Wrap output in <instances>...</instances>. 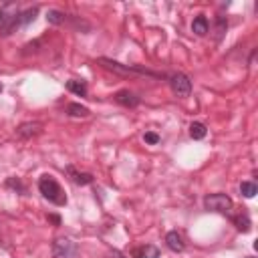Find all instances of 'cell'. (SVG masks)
Instances as JSON below:
<instances>
[{"label":"cell","instance_id":"obj_6","mask_svg":"<svg viewBox=\"0 0 258 258\" xmlns=\"http://www.w3.org/2000/svg\"><path fill=\"white\" fill-rule=\"evenodd\" d=\"M168 83H170V87H172V91H174V95L176 97H190V93H192V81H190V77L188 75H184V73H172L170 77H168Z\"/></svg>","mask_w":258,"mask_h":258},{"label":"cell","instance_id":"obj_4","mask_svg":"<svg viewBox=\"0 0 258 258\" xmlns=\"http://www.w3.org/2000/svg\"><path fill=\"white\" fill-rule=\"evenodd\" d=\"M204 208L208 212H220V214H230L234 208V202L226 194H208L204 198Z\"/></svg>","mask_w":258,"mask_h":258},{"label":"cell","instance_id":"obj_15","mask_svg":"<svg viewBox=\"0 0 258 258\" xmlns=\"http://www.w3.org/2000/svg\"><path fill=\"white\" fill-rule=\"evenodd\" d=\"M67 115H71V117H89L91 111H89V107L81 105V103H69L67 105Z\"/></svg>","mask_w":258,"mask_h":258},{"label":"cell","instance_id":"obj_26","mask_svg":"<svg viewBox=\"0 0 258 258\" xmlns=\"http://www.w3.org/2000/svg\"><path fill=\"white\" fill-rule=\"evenodd\" d=\"M248 258H254V256H248Z\"/></svg>","mask_w":258,"mask_h":258},{"label":"cell","instance_id":"obj_5","mask_svg":"<svg viewBox=\"0 0 258 258\" xmlns=\"http://www.w3.org/2000/svg\"><path fill=\"white\" fill-rule=\"evenodd\" d=\"M50 258H79V244L71 238H57L50 246Z\"/></svg>","mask_w":258,"mask_h":258},{"label":"cell","instance_id":"obj_7","mask_svg":"<svg viewBox=\"0 0 258 258\" xmlns=\"http://www.w3.org/2000/svg\"><path fill=\"white\" fill-rule=\"evenodd\" d=\"M113 99L119 103V105H123V107H127V109H135L139 103H141V99L133 93V91H129V89H121V91H117L115 95H113Z\"/></svg>","mask_w":258,"mask_h":258},{"label":"cell","instance_id":"obj_11","mask_svg":"<svg viewBox=\"0 0 258 258\" xmlns=\"http://www.w3.org/2000/svg\"><path fill=\"white\" fill-rule=\"evenodd\" d=\"M67 174L71 176V180L77 186H89V184H93V174H89V172H75V168L69 166L67 168Z\"/></svg>","mask_w":258,"mask_h":258},{"label":"cell","instance_id":"obj_18","mask_svg":"<svg viewBox=\"0 0 258 258\" xmlns=\"http://www.w3.org/2000/svg\"><path fill=\"white\" fill-rule=\"evenodd\" d=\"M206 133H208V129H206V125H204V123L194 121V123L190 125V137H192V139H204V137H206Z\"/></svg>","mask_w":258,"mask_h":258},{"label":"cell","instance_id":"obj_23","mask_svg":"<svg viewBox=\"0 0 258 258\" xmlns=\"http://www.w3.org/2000/svg\"><path fill=\"white\" fill-rule=\"evenodd\" d=\"M109 256H111V258H125V256H123L119 250H111V252H109Z\"/></svg>","mask_w":258,"mask_h":258},{"label":"cell","instance_id":"obj_25","mask_svg":"<svg viewBox=\"0 0 258 258\" xmlns=\"http://www.w3.org/2000/svg\"><path fill=\"white\" fill-rule=\"evenodd\" d=\"M0 93H2V83H0Z\"/></svg>","mask_w":258,"mask_h":258},{"label":"cell","instance_id":"obj_14","mask_svg":"<svg viewBox=\"0 0 258 258\" xmlns=\"http://www.w3.org/2000/svg\"><path fill=\"white\" fill-rule=\"evenodd\" d=\"M67 18H69V14H65V12L57 10V8H53V10L46 12V22L55 24V26H63V24L67 22Z\"/></svg>","mask_w":258,"mask_h":258},{"label":"cell","instance_id":"obj_12","mask_svg":"<svg viewBox=\"0 0 258 258\" xmlns=\"http://www.w3.org/2000/svg\"><path fill=\"white\" fill-rule=\"evenodd\" d=\"M166 244H168V248H170L172 252H184V248H186L184 238H182L176 230H172V232L166 234Z\"/></svg>","mask_w":258,"mask_h":258},{"label":"cell","instance_id":"obj_16","mask_svg":"<svg viewBox=\"0 0 258 258\" xmlns=\"http://www.w3.org/2000/svg\"><path fill=\"white\" fill-rule=\"evenodd\" d=\"M232 222H234L236 230H240V232H244V234L252 230V222H250L248 214H238V216H232Z\"/></svg>","mask_w":258,"mask_h":258},{"label":"cell","instance_id":"obj_10","mask_svg":"<svg viewBox=\"0 0 258 258\" xmlns=\"http://www.w3.org/2000/svg\"><path fill=\"white\" fill-rule=\"evenodd\" d=\"M192 32L194 34H198V36H206L210 32V22H208V18H206L204 14H198L196 18H194V22H192Z\"/></svg>","mask_w":258,"mask_h":258},{"label":"cell","instance_id":"obj_8","mask_svg":"<svg viewBox=\"0 0 258 258\" xmlns=\"http://www.w3.org/2000/svg\"><path fill=\"white\" fill-rule=\"evenodd\" d=\"M40 131H42V125H40L38 121H28V123H22V125L16 129V135H18L20 139H30V137L38 135Z\"/></svg>","mask_w":258,"mask_h":258},{"label":"cell","instance_id":"obj_19","mask_svg":"<svg viewBox=\"0 0 258 258\" xmlns=\"http://www.w3.org/2000/svg\"><path fill=\"white\" fill-rule=\"evenodd\" d=\"M240 194L250 200V198H254V196L258 194V186H256L254 182H242V184H240Z\"/></svg>","mask_w":258,"mask_h":258},{"label":"cell","instance_id":"obj_1","mask_svg":"<svg viewBox=\"0 0 258 258\" xmlns=\"http://www.w3.org/2000/svg\"><path fill=\"white\" fill-rule=\"evenodd\" d=\"M38 192L42 194L44 200H48L50 204H55V206H67V196L61 188V184L50 176V174H44L40 176L38 180Z\"/></svg>","mask_w":258,"mask_h":258},{"label":"cell","instance_id":"obj_17","mask_svg":"<svg viewBox=\"0 0 258 258\" xmlns=\"http://www.w3.org/2000/svg\"><path fill=\"white\" fill-rule=\"evenodd\" d=\"M36 14H38V6H32V8H28V10L20 12V16H18V24H20V26H26V24L34 22Z\"/></svg>","mask_w":258,"mask_h":258},{"label":"cell","instance_id":"obj_9","mask_svg":"<svg viewBox=\"0 0 258 258\" xmlns=\"http://www.w3.org/2000/svg\"><path fill=\"white\" fill-rule=\"evenodd\" d=\"M133 258H160V248L153 246V244H143L131 250Z\"/></svg>","mask_w":258,"mask_h":258},{"label":"cell","instance_id":"obj_3","mask_svg":"<svg viewBox=\"0 0 258 258\" xmlns=\"http://www.w3.org/2000/svg\"><path fill=\"white\" fill-rule=\"evenodd\" d=\"M18 16H20V8L16 2H6L0 8V34L8 36L14 28H18Z\"/></svg>","mask_w":258,"mask_h":258},{"label":"cell","instance_id":"obj_21","mask_svg":"<svg viewBox=\"0 0 258 258\" xmlns=\"http://www.w3.org/2000/svg\"><path fill=\"white\" fill-rule=\"evenodd\" d=\"M4 186H6V188H12V190L18 192V194H24V192H26V188L22 186V182H20L18 178H8Z\"/></svg>","mask_w":258,"mask_h":258},{"label":"cell","instance_id":"obj_13","mask_svg":"<svg viewBox=\"0 0 258 258\" xmlns=\"http://www.w3.org/2000/svg\"><path fill=\"white\" fill-rule=\"evenodd\" d=\"M67 89L71 91V93H75L77 97H87V83L83 81V79H71V81H67Z\"/></svg>","mask_w":258,"mask_h":258},{"label":"cell","instance_id":"obj_2","mask_svg":"<svg viewBox=\"0 0 258 258\" xmlns=\"http://www.w3.org/2000/svg\"><path fill=\"white\" fill-rule=\"evenodd\" d=\"M99 65H103L105 69H109L113 73H119V75H145V77H153V79H164L166 77L162 73H153V71L137 67V65H121L117 61H111V59H105V57L99 59Z\"/></svg>","mask_w":258,"mask_h":258},{"label":"cell","instance_id":"obj_22","mask_svg":"<svg viewBox=\"0 0 258 258\" xmlns=\"http://www.w3.org/2000/svg\"><path fill=\"white\" fill-rule=\"evenodd\" d=\"M143 141H145V143H149V145H158V143L162 141V137H160L158 133H153V131H145Z\"/></svg>","mask_w":258,"mask_h":258},{"label":"cell","instance_id":"obj_20","mask_svg":"<svg viewBox=\"0 0 258 258\" xmlns=\"http://www.w3.org/2000/svg\"><path fill=\"white\" fill-rule=\"evenodd\" d=\"M226 28H228L226 16H216V40H222V36L226 34Z\"/></svg>","mask_w":258,"mask_h":258},{"label":"cell","instance_id":"obj_24","mask_svg":"<svg viewBox=\"0 0 258 258\" xmlns=\"http://www.w3.org/2000/svg\"><path fill=\"white\" fill-rule=\"evenodd\" d=\"M46 218H48V220H50V222H55V224H57V226H59V224H61V218H59V216H46Z\"/></svg>","mask_w":258,"mask_h":258}]
</instances>
